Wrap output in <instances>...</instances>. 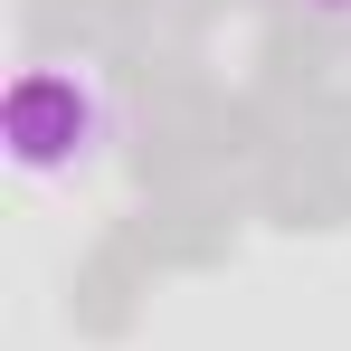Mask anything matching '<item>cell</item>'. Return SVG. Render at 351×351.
<instances>
[{"label":"cell","instance_id":"7a4b0ae2","mask_svg":"<svg viewBox=\"0 0 351 351\" xmlns=\"http://www.w3.org/2000/svg\"><path fill=\"white\" fill-rule=\"evenodd\" d=\"M304 10H323V19H351V0H304Z\"/></svg>","mask_w":351,"mask_h":351},{"label":"cell","instance_id":"6da1fadb","mask_svg":"<svg viewBox=\"0 0 351 351\" xmlns=\"http://www.w3.org/2000/svg\"><path fill=\"white\" fill-rule=\"evenodd\" d=\"M10 162L29 180H58V171H86L114 133V105L95 86V66H19L10 86Z\"/></svg>","mask_w":351,"mask_h":351}]
</instances>
